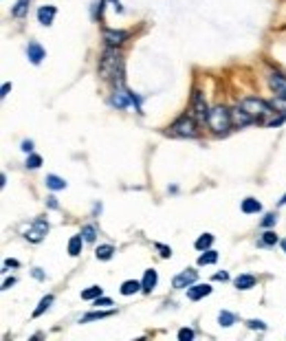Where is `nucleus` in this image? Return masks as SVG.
I'll list each match as a JSON object with an SVG mask.
<instances>
[{"label":"nucleus","instance_id":"7ed1b4c3","mask_svg":"<svg viewBox=\"0 0 286 341\" xmlns=\"http://www.w3.org/2000/svg\"><path fill=\"white\" fill-rule=\"evenodd\" d=\"M207 124L209 128L216 132V135H222V132H227L231 126V110H227L224 106H216L209 110V119H207Z\"/></svg>","mask_w":286,"mask_h":341},{"label":"nucleus","instance_id":"20e7f679","mask_svg":"<svg viewBox=\"0 0 286 341\" xmlns=\"http://www.w3.org/2000/svg\"><path fill=\"white\" fill-rule=\"evenodd\" d=\"M169 135L183 137V139H194L198 135L196 121H194V117H190V115H183V117H179L172 126H169Z\"/></svg>","mask_w":286,"mask_h":341},{"label":"nucleus","instance_id":"4468645a","mask_svg":"<svg viewBox=\"0 0 286 341\" xmlns=\"http://www.w3.org/2000/svg\"><path fill=\"white\" fill-rule=\"evenodd\" d=\"M209 293H211V286L209 284H192L190 289H187V297H190L192 302L203 300V297H207Z\"/></svg>","mask_w":286,"mask_h":341},{"label":"nucleus","instance_id":"bb28decb","mask_svg":"<svg viewBox=\"0 0 286 341\" xmlns=\"http://www.w3.org/2000/svg\"><path fill=\"white\" fill-rule=\"evenodd\" d=\"M260 245L262 247H275L277 245V234L275 231H271V229H266L262 234V238H260Z\"/></svg>","mask_w":286,"mask_h":341},{"label":"nucleus","instance_id":"412c9836","mask_svg":"<svg viewBox=\"0 0 286 341\" xmlns=\"http://www.w3.org/2000/svg\"><path fill=\"white\" fill-rule=\"evenodd\" d=\"M218 262V253L214 251V249H207V251H203L198 255V266H207V264H216Z\"/></svg>","mask_w":286,"mask_h":341},{"label":"nucleus","instance_id":"4c0bfd02","mask_svg":"<svg viewBox=\"0 0 286 341\" xmlns=\"http://www.w3.org/2000/svg\"><path fill=\"white\" fill-rule=\"evenodd\" d=\"M22 152H27V154H31V150H33V141H22Z\"/></svg>","mask_w":286,"mask_h":341},{"label":"nucleus","instance_id":"7c9ffc66","mask_svg":"<svg viewBox=\"0 0 286 341\" xmlns=\"http://www.w3.org/2000/svg\"><path fill=\"white\" fill-rule=\"evenodd\" d=\"M42 165V156L40 154H29L27 156V167L29 169H38Z\"/></svg>","mask_w":286,"mask_h":341},{"label":"nucleus","instance_id":"0eeeda50","mask_svg":"<svg viewBox=\"0 0 286 341\" xmlns=\"http://www.w3.org/2000/svg\"><path fill=\"white\" fill-rule=\"evenodd\" d=\"M110 103L115 108H119V110H126L128 106H135V93H130V90H124V88H117L110 97Z\"/></svg>","mask_w":286,"mask_h":341},{"label":"nucleus","instance_id":"6e6552de","mask_svg":"<svg viewBox=\"0 0 286 341\" xmlns=\"http://www.w3.org/2000/svg\"><path fill=\"white\" fill-rule=\"evenodd\" d=\"M196 279H198V271L187 269V271L179 273V275L172 279V286H174V289H190L192 284H196Z\"/></svg>","mask_w":286,"mask_h":341},{"label":"nucleus","instance_id":"c756f323","mask_svg":"<svg viewBox=\"0 0 286 341\" xmlns=\"http://www.w3.org/2000/svg\"><path fill=\"white\" fill-rule=\"evenodd\" d=\"M82 238L86 240V242H95V238H97L95 224H84V227H82Z\"/></svg>","mask_w":286,"mask_h":341},{"label":"nucleus","instance_id":"72a5a7b5","mask_svg":"<svg viewBox=\"0 0 286 341\" xmlns=\"http://www.w3.org/2000/svg\"><path fill=\"white\" fill-rule=\"evenodd\" d=\"M179 339L181 341H192L194 339V330H192V328H181V330H179Z\"/></svg>","mask_w":286,"mask_h":341},{"label":"nucleus","instance_id":"393cba45","mask_svg":"<svg viewBox=\"0 0 286 341\" xmlns=\"http://www.w3.org/2000/svg\"><path fill=\"white\" fill-rule=\"evenodd\" d=\"M95 255H97V260H110L112 255H115V247L112 245H99L97 247V251H95Z\"/></svg>","mask_w":286,"mask_h":341},{"label":"nucleus","instance_id":"37998d69","mask_svg":"<svg viewBox=\"0 0 286 341\" xmlns=\"http://www.w3.org/2000/svg\"><path fill=\"white\" fill-rule=\"evenodd\" d=\"M33 277L35 279H44V273H42V269H33Z\"/></svg>","mask_w":286,"mask_h":341},{"label":"nucleus","instance_id":"79ce46f5","mask_svg":"<svg viewBox=\"0 0 286 341\" xmlns=\"http://www.w3.org/2000/svg\"><path fill=\"white\" fill-rule=\"evenodd\" d=\"M9 90H11V84H5L3 90H0V97H7V95H9Z\"/></svg>","mask_w":286,"mask_h":341},{"label":"nucleus","instance_id":"a878e982","mask_svg":"<svg viewBox=\"0 0 286 341\" xmlns=\"http://www.w3.org/2000/svg\"><path fill=\"white\" fill-rule=\"evenodd\" d=\"M218 324H220L222 328L234 326L236 324V315L229 313V310H220V313H218Z\"/></svg>","mask_w":286,"mask_h":341},{"label":"nucleus","instance_id":"4be33fe9","mask_svg":"<svg viewBox=\"0 0 286 341\" xmlns=\"http://www.w3.org/2000/svg\"><path fill=\"white\" fill-rule=\"evenodd\" d=\"M110 315H115V310H93V313L84 315L82 324H88V321H95V319H106V317H110Z\"/></svg>","mask_w":286,"mask_h":341},{"label":"nucleus","instance_id":"f8f14e48","mask_svg":"<svg viewBox=\"0 0 286 341\" xmlns=\"http://www.w3.org/2000/svg\"><path fill=\"white\" fill-rule=\"evenodd\" d=\"M269 86H271V90L275 95L286 97V77L282 75V73H271L269 75Z\"/></svg>","mask_w":286,"mask_h":341},{"label":"nucleus","instance_id":"58836bf2","mask_svg":"<svg viewBox=\"0 0 286 341\" xmlns=\"http://www.w3.org/2000/svg\"><path fill=\"white\" fill-rule=\"evenodd\" d=\"M214 279H218V282H227V279H229V273H227V271H222V273H216V275H214Z\"/></svg>","mask_w":286,"mask_h":341},{"label":"nucleus","instance_id":"c85d7f7f","mask_svg":"<svg viewBox=\"0 0 286 341\" xmlns=\"http://www.w3.org/2000/svg\"><path fill=\"white\" fill-rule=\"evenodd\" d=\"M51 304H53V295H46V297H42L40 300V304H38V308L33 310V317H40L44 310H48L51 308Z\"/></svg>","mask_w":286,"mask_h":341},{"label":"nucleus","instance_id":"c9c22d12","mask_svg":"<svg viewBox=\"0 0 286 341\" xmlns=\"http://www.w3.org/2000/svg\"><path fill=\"white\" fill-rule=\"evenodd\" d=\"M247 326L253 328V330H255V328H258V330H266V324H264V321H260V319H249Z\"/></svg>","mask_w":286,"mask_h":341},{"label":"nucleus","instance_id":"1a4fd4ad","mask_svg":"<svg viewBox=\"0 0 286 341\" xmlns=\"http://www.w3.org/2000/svg\"><path fill=\"white\" fill-rule=\"evenodd\" d=\"M128 31H117V29H103V42H106L108 46H119V44H124V42L128 40Z\"/></svg>","mask_w":286,"mask_h":341},{"label":"nucleus","instance_id":"5701e85b","mask_svg":"<svg viewBox=\"0 0 286 341\" xmlns=\"http://www.w3.org/2000/svg\"><path fill=\"white\" fill-rule=\"evenodd\" d=\"M29 5H31V0H18L14 5V9H11V16L14 18H24L29 11Z\"/></svg>","mask_w":286,"mask_h":341},{"label":"nucleus","instance_id":"9b49d317","mask_svg":"<svg viewBox=\"0 0 286 341\" xmlns=\"http://www.w3.org/2000/svg\"><path fill=\"white\" fill-rule=\"evenodd\" d=\"M253 117L249 115L245 108H236V110H231V124H234L236 128H245V126H249V124H253Z\"/></svg>","mask_w":286,"mask_h":341},{"label":"nucleus","instance_id":"c03bdc74","mask_svg":"<svg viewBox=\"0 0 286 341\" xmlns=\"http://www.w3.org/2000/svg\"><path fill=\"white\" fill-rule=\"evenodd\" d=\"M5 266H18V262L16 260H7V262H5Z\"/></svg>","mask_w":286,"mask_h":341},{"label":"nucleus","instance_id":"473e14b6","mask_svg":"<svg viewBox=\"0 0 286 341\" xmlns=\"http://www.w3.org/2000/svg\"><path fill=\"white\" fill-rule=\"evenodd\" d=\"M271 106H273V108H277L279 112H286V97H279V95H277L275 99L271 101Z\"/></svg>","mask_w":286,"mask_h":341},{"label":"nucleus","instance_id":"a18cd8bd","mask_svg":"<svg viewBox=\"0 0 286 341\" xmlns=\"http://www.w3.org/2000/svg\"><path fill=\"white\" fill-rule=\"evenodd\" d=\"M279 205H286V194H284L282 198H279Z\"/></svg>","mask_w":286,"mask_h":341},{"label":"nucleus","instance_id":"e433bc0d","mask_svg":"<svg viewBox=\"0 0 286 341\" xmlns=\"http://www.w3.org/2000/svg\"><path fill=\"white\" fill-rule=\"evenodd\" d=\"M93 304H95L97 308H103V306H112V300H108V297H103V295H101V297H97Z\"/></svg>","mask_w":286,"mask_h":341},{"label":"nucleus","instance_id":"f3484780","mask_svg":"<svg viewBox=\"0 0 286 341\" xmlns=\"http://www.w3.org/2000/svg\"><path fill=\"white\" fill-rule=\"evenodd\" d=\"M240 209H242V214H260V211H262V205H260V200H255V198H245L240 205Z\"/></svg>","mask_w":286,"mask_h":341},{"label":"nucleus","instance_id":"a211bd4d","mask_svg":"<svg viewBox=\"0 0 286 341\" xmlns=\"http://www.w3.org/2000/svg\"><path fill=\"white\" fill-rule=\"evenodd\" d=\"M139 291H143V284L137 282V279H126L124 284H121V295H135Z\"/></svg>","mask_w":286,"mask_h":341},{"label":"nucleus","instance_id":"aec40b11","mask_svg":"<svg viewBox=\"0 0 286 341\" xmlns=\"http://www.w3.org/2000/svg\"><path fill=\"white\" fill-rule=\"evenodd\" d=\"M84 242H86V240L82 238V234H80V236H73V238L69 240V255H73V258H77V255L82 253Z\"/></svg>","mask_w":286,"mask_h":341},{"label":"nucleus","instance_id":"f257e3e1","mask_svg":"<svg viewBox=\"0 0 286 341\" xmlns=\"http://www.w3.org/2000/svg\"><path fill=\"white\" fill-rule=\"evenodd\" d=\"M99 75L103 80H115L117 88H124V58L112 51V46L106 48L99 60Z\"/></svg>","mask_w":286,"mask_h":341},{"label":"nucleus","instance_id":"6ab92c4d","mask_svg":"<svg viewBox=\"0 0 286 341\" xmlns=\"http://www.w3.org/2000/svg\"><path fill=\"white\" fill-rule=\"evenodd\" d=\"M44 183H46V187H48V190H53V192L66 190V181H64V179H60V176H55V174H46Z\"/></svg>","mask_w":286,"mask_h":341},{"label":"nucleus","instance_id":"2eb2a0df","mask_svg":"<svg viewBox=\"0 0 286 341\" xmlns=\"http://www.w3.org/2000/svg\"><path fill=\"white\" fill-rule=\"evenodd\" d=\"M156 282H159V273H156L154 269H148L145 271V275H143V279H141L143 293H152V291L156 289Z\"/></svg>","mask_w":286,"mask_h":341},{"label":"nucleus","instance_id":"2f4dec72","mask_svg":"<svg viewBox=\"0 0 286 341\" xmlns=\"http://www.w3.org/2000/svg\"><path fill=\"white\" fill-rule=\"evenodd\" d=\"M275 222H277V214H266V216L262 218V227H264V229L275 227Z\"/></svg>","mask_w":286,"mask_h":341},{"label":"nucleus","instance_id":"9d476101","mask_svg":"<svg viewBox=\"0 0 286 341\" xmlns=\"http://www.w3.org/2000/svg\"><path fill=\"white\" fill-rule=\"evenodd\" d=\"M44 58H46V51L42 48V44H38V42H29V46H27V60L29 62L38 66Z\"/></svg>","mask_w":286,"mask_h":341},{"label":"nucleus","instance_id":"39448f33","mask_svg":"<svg viewBox=\"0 0 286 341\" xmlns=\"http://www.w3.org/2000/svg\"><path fill=\"white\" fill-rule=\"evenodd\" d=\"M192 112H194V117H196V121H200V124H205V121L209 119V106H207L205 95L200 93V90H194V97H192Z\"/></svg>","mask_w":286,"mask_h":341},{"label":"nucleus","instance_id":"49530a36","mask_svg":"<svg viewBox=\"0 0 286 341\" xmlns=\"http://www.w3.org/2000/svg\"><path fill=\"white\" fill-rule=\"evenodd\" d=\"M282 249H284V253H286V238L282 240Z\"/></svg>","mask_w":286,"mask_h":341},{"label":"nucleus","instance_id":"ddd939ff","mask_svg":"<svg viewBox=\"0 0 286 341\" xmlns=\"http://www.w3.org/2000/svg\"><path fill=\"white\" fill-rule=\"evenodd\" d=\"M55 14H58V9L53 5H44V7L38 9V22L42 27H51L53 20H55Z\"/></svg>","mask_w":286,"mask_h":341},{"label":"nucleus","instance_id":"a19ab883","mask_svg":"<svg viewBox=\"0 0 286 341\" xmlns=\"http://www.w3.org/2000/svg\"><path fill=\"white\" fill-rule=\"evenodd\" d=\"M14 284H16V277H7V279H5V282H3V291L11 289V286H14Z\"/></svg>","mask_w":286,"mask_h":341},{"label":"nucleus","instance_id":"f03ea898","mask_svg":"<svg viewBox=\"0 0 286 341\" xmlns=\"http://www.w3.org/2000/svg\"><path fill=\"white\" fill-rule=\"evenodd\" d=\"M240 108H245L253 119H264L266 121V117H273V115H275L271 103H266L264 99H258V97H245V99L240 101Z\"/></svg>","mask_w":286,"mask_h":341},{"label":"nucleus","instance_id":"423d86ee","mask_svg":"<svg viewBox=\"0 0 286 341\" xmlns=\"http://www.w3.org/2000/svg\"><path fill=\"white\" fill-rule=\"evenodd\" d=\"M46 234H48V222L44 220V218H35L27 229V240L29 242H42Z\"/></svg>","mask_w":286,"mask_h":341},{"label":"nucleus","instance_id":"f704fd0d","mask_svg":"<svg viewBox=\"0 0 286 341\" xmlns=\"http://www.w3.org/2000/svg\"><path fill=\"white\" fill-rule=\"evenodd\" d=\"M154 249L161 253V258H172V249H169V247H165V245H159V242H156V245H154Z\"/></svg>","mask_w":286,"mask_h":341},{"label":"nucleus","instance_id":"ea45409f","mask_svg":"<svg viewBox=\"0 0 286 341\" xmlns=\"http://www.w3.org/2000/svg\"><path fill=\"white\" fill-rule=\"evenodd\" d=\"M46 205L51 207V209H58V207H60V205H58V198H55V196H48V198H46Z\"/></svg>","mask_w":286,"mask_h":341},{"label":"nucleus","instance_id":"cd10ccee","mask_svg":"<svg viewBox=\"0 0 286 341\" xmlns=\"http://www.w3.org/2000/svg\"><path fill=\"white\" fill-rule=\"evenodd\" d=\"M211 245H214V236H211V234H203V236H200V238L196 240V245H194V247H196L198 251H207V249H209Z\"/></svg>","mask_w":286,"mask_h":341},{"label":"nucleus","instance_id":"dca6fc26","mask_svg":"<svg viewBox=\"0 0 286 341\" xmlns=\"http://www.w3.org/2000/svg\"><path fill=\"white\" fill-rule=\"evenodd\" d=\"M234 284H236V289L238 291H249V289H253L255 286V277L249 275V273H242V275H238L234 279Z\"/></svg>","mask_w":286,"mask_h":341},{"label":"nucleus","instance_id":"b1692460","mask_svg":"<svg viewBox=\"0 0 286 341\" xmlns=\"http://www.w3.org/2000/svg\"><path fill=\"white\" fill-rule=\"evenodd\" d=\"M101 295H103L101 286H88L86 291H82V300H86V302H95L97 297H101Z\"/></svg>","mask_w":286,"mask_h":341}]
</instances>
